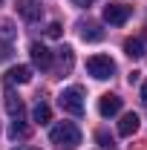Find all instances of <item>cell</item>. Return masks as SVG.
Returning <instances> with one entry per match:
<instances>
[{"mask_svg":"<svg viewBox=\"0 0 147 150\" xmlns=\"http://www.w3.org/2000/svg\"><path fill=\"white\" fill-rule=\"evenodd\" d=\"M49 142L61 150H75L81 144V130L75 127L72 121H61V124H55L49 130Z\"/></svg>","mask_w":147,"mask_h":150,"instance_id":"1","label":"cell"},{"mask_svg":"<svg viewBox=\"0 0 147 150\" xmlns=\"http://www.w3.org/2000/svg\"><path fill=\"white\" fill-rule=\"evenodd\" d=\"M58 107L64 112H69V115H84V93H81V87H66L58 95Z\"/></svg>","mask_w":147,"mask_h":150,"instance_id":"2","label":"cell"},{"mask_svg":"<svg viewBox=\"0 0 147 150\" xmlns=\"http://www.w3.org/2000/svg\"><path fill=\"white\" fill-rule=\"evenodd\" d=\"M87 72L98 81H107V78L115 75V61L110 55H92V58H87Z\"/></svg>","mask_w":147,"mask_h":150,"instance_id":"3","label":"cell"},{"mask_svg":"<svg viewBox=\"0 0 147 150\" xmlns=\"http://www.w3.org/2000/svg\"><path fill=\"white\" fill-rule=\"evenodd\" d=\"M130 15H133V6H127V3H107L104 6V20L110 26H124Z\"/></svg>","mask_w":147,"mask_h":150,"instance_id":"4","label":"cell"},{"mask_svg":"<svg viewBox=\"0 0 147 150\" xmlns=\"http://www.w3.org/2000/svg\"><path fill=\"white\" fill-rule=\"evenodd\" d=\"M29 55H32V64H35L37 69H52V61H55V55H52V52H49L43 43H37V40H35V43L29 46Z\"/></svg>","mask_w":147,"mask_h":150,"instance_id":"5","label":"cell"},{"mask_svg":"<svg viewBox=\"0 0 147 150\" xmlns=\"http://www.w3.org/2000/svg\"><path fill=\"white\" fill-rule=\"evenodd\" d=\"M18 15L26 23H35V20H40V15H43V6L37 3V0H18Z\"/></svg>","mask_w":147,"mask_h":150,"instance_id":"6","label":"cell"},{"mask_svg":"<svg viewBox=\"0 0 147 150\" xmlns=\"http://www.w3.org/2000/svg\"><path fill=\"white\" fill-rule=\"evenodd\" d=\"M98 112H101L104 118H110V115H115V112H121V98L112 95V93L101 95V98H98Z\"/></svg>","mask_w":147,"mask_h":150,"instance_id":"7","label":"cell"},{"mask_svg":"<svg viewBox=\"0 0 147 150\" xmlns=\"http://www.w3.org/2000/svg\"><path fill=\"white\" fill-rule=\"evenodd\" d=\"M72 64H75L72 46H61V49H58V72L69 75V72H72Z\"/></svg>","mask_w":147,"mask_h":150,"instance_id":"8","label":"cell"},{"mask_svg":"<svg viewBox=\"0 0 147 150\" xmlns=\"http://www.w3.org/2000/svg\"><path fill=\"white\" fill-rule=\"evenodd\" d=\"M78 32H81V38H84V40H90V43H95V40H101V38H104V29H101L98 23H92V20L78 23Z\"/></svg>","mask_w":147,"mask_h":150,"instance_id":"9","label":"cell"},{"mask_svg":"<svg viewBox=\"0 0 147 150\" xmlns=\"http://www.w3.org/2000/svg\"><path fill=\"white\" fill-rule=\"evenodd\" d=\"M32 81V69L29 67H12L6 72V84H29Z\"/></svg>","mask_w":147,"mask_h":150,"instance_id":"10","label":"cell"},{"mask_svg":"<svg viewBox=\"0 0 147 150\" xmlns=\"http://www.w3.org/2000/svg\"><path fill=\"white\" fill-rule=\"evenodd\" d=\"M124 55L133 58V61L144 58V40H141V38H127V40H124Z\"/></svg>","mask_w":147,"mask_h":150,"instance_id":"11","label":"cell"},{"mask_svg":"<svg viewBox=\"0 0 147 150\" xmlns=\"http://www.w3.org/2000/svg\"><path fill=\"white\" fill-rule=\"evenodd\" d=\"M139 130V115L136 112H124L121 121H118V136H133Z\"/></svg>","mask_w":147,"mask_h":150,"instance_id":"12","label":"cell"},{"mask_svg":"<svg viewBox=\"0 0 147 150\" xmlns=\"http://www.w3.org/2000/svg\"><path fill=\"white\" fill-rule=\"evenodd\" d=\"M3 98H6V110L12 112L15 118H20V115H23V101H20L18 95H15V90L9 87V90H6V95H3Z\"/></svg>","mask_w":147,"mask_h":150,"instance_id":"13","label":"cell"},{"mask_svg":"<svg viewBox=\"0 0 147 150\" xmlns=\"http://www.w3.org/2000/svg\"><path fill=\"white\" fill-rule=\"evenodd\" d=\"M32 118H35V124H49V121H52V110H49V104H46V101H37L35 110H32Z\"/></svg>","mask_w":147,"mask_h":150,"instance_id":"14","label":"cell"},{"mask_svg":"<svg viewBox=\"0 0 147 150\" xmlns=\"http://www.w3.org/2000/svg\"><path fill=\"white\" fill-rule=\"evenodd\" d=\"M29 136V127H26V121H23V115L12 121V127H9V139H26Z\"/></svg>","mask_w":147,"mask_h":150,"instance_id":"15","label":"cell"},{"mask_svg":"<svg viewBox=\"0 0 147 150\" xmlns=\"http://www.w3.org/2000/svg\"><path fill=\"white\" fill-rule=\"evenodd\" d=\"M15 35H18L15 23H12L9 18H0V40H12Z\"/></svg>","mask_w":147,"mask_h":150,"instance_id":"16","label":"cell"},{"mask_svg":"<svg viewBox=\"0 0 147 150\" xmlns=\"http://www.w3.org/2000/svg\"><path fill=\"white\" fill-rule=\"evenodd\" d=\"M95 142H98V144H101L104 150H112V147H115V142H112V136H107L104 130H98V133H95Z\"/></svg>","mask_w":147,"mask_h":150,"instance_id":"17","label":"cell"},{"mask_svg":"<svg viewBox=\"0 0 147 150\" xmlns=\"http://www.w3.org/2000/svg\"><path fill=\"white\" fill-rule=\"evenodd\" d=\"M12 58V40H0V61Z\"/></svg>","mask_w":147,"mask_h":150,"instance_id":"18","label":"cell"},{"mask_svg":"<svg viewBox=\"0 0 147 150\" xmlns=\"http://www.w3.org/2000/svg\"><path fill=\"white\" fill-rule=\"evenodd\" d=\"M46 35L49 38H61L64 35V26H61V23H49V26H46Z\"/></svg>","mask_w":147,"mask_h":150,"instance_id":"19","label":"cell"},{"mask_svg":"<svg viewBox=\"0 0 147 150\" xmlns=\"http://www.w3.org/2000/svg\"><path fill=\"white\" fill-rule=\"evenodd\" d=\"M95 0H72V6H78V9H90Z\"/></svg>","mask_w":147,"mask_h":150,"instance_id":"20","label":"cell"},{"mask_svg":"<svg viewBox=\"0 0 147 150\" xmlns=\"http://www.w3.org/2000/svg\"><path fill=\"white\" fill-rule=\"evenodd\" d=\"M141 104H147V81L141 84Z\"/></svg>","mask_w":147,"mask_h":150,"instance_id":"21","label":"cell"},{"mask_svg":"<svg viewBox=\"0 0 147 150\" xmlns=\"http://www.w3.org/2000/svg\"><path fill=\"white\" fill-rule=\"evenodd\" d=\"M15 150H37V147H15Z\"/></svg>","mask_w":147,"mask_h":150,"instance_id":"22","label":"cell"}]
</instances>
